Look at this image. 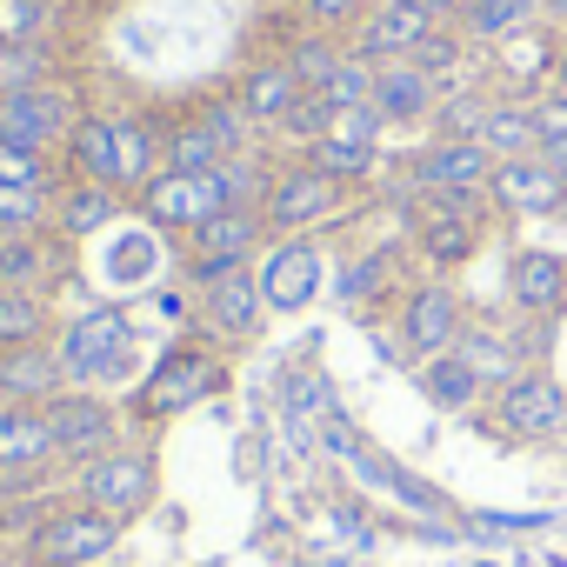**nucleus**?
<instances>
[{
    "instance_id": "nucleus-19",
    "label": "nucleus",
    "mask_w": 567,
    "mask_h": 567,
    "mask_svg": "<svg viewBox=\"0 0 567 567\" xmlns=\"http://www.w3.org/2000/svg\"><path fill=\"white\" fill-rule=\"evenodd\" d=\"M167 174V121L154 107H127L114 114V187L134 200L147 181Z\"/></svg>"
},
{
    "instance_id": "nucleus-22",
    "label": "nucleus",
    "mask_w": 567,
    "mask_h": 567,
    "mask_svg": "<svg viewBox=\"0 0 567 567\" xmlns=\"http://www.w3.org/2000/svg\"><path fill=\"white\" fill-rule=\"evenodd\" d=\"M454 354L487 381V394H501L507 381H520L534 368V334L527 328H487V321H467V334L454 341Z\"/></svg>"
},
{
    "instance_id": "nucleus-35",
    "label": "nucleus",
    "mask_w": 567,
    "mask_h": 567,
    "mask_svg": "<svg viewBox=\"0 0 567 567\" xmlns=\"http://www.w3.org/2000/svg\"><path fill=\"white\" fill-rule=\"evenodd\" d=\"M54 341V308L48 295H21V288H0V354Z\"/></svg>"
},
{
    "instance_id": "nucleus-4",
    "label": "nucleus",
    "mask_w": 567,
    "mask_h": 567,
    "mask_svg": "<svg viewBox=\"0 0 567 567\" xmlns=\"http://www.w3.org/2000/svg\"><path fill=\"white\" fill-rule=\"evenodd\" d=\"M394 354L401 361H434V354H454V341L467 334V301L454 295L447 274H414L408 295L394 301Z\"/></svg>"
},
{
    "instance_id": "nucleus-33",
    "label": "nucleus",
    "mask_w": 567,
    "mask_h": 567,
    "mask_svg": "<svg viewBox=\"0 0 567 567\" xmlns=\"http://www.w3.org/2000/svg\"><path fill=\"white\" fill-rule=\"evenodd\" d=\"M274 54L288 61V68L301 74V87L315 94V87H328V81H334V68L348 61V34H334V28H301V34L280 41Z\"/></svg>"
},
{
    "instance_id": "nucleus-3",
    "label": "nucleus",
    "mask_w": 567,
    "mask_h": 567,
    "mask_svg": "<svg viewBox=\"0 0 567 567\" xmlns=\"http://www.w3.org/2000/svg\"><path fill=\"white\" fill-rule=\"evenodd\" d=\"M134 315L127 308H87L54 334V354L68 368V388H127L141 368V341H134Z\"/></svg>"
},
{
    "instance_id": "nucleus-29",
    "label": "nucleus",
    "mask_w": 567,
    "mask_h": 567,
    "mask_svg": "<svg viewBox=\"0 0 567 567\" xmlns=\"http://www.w3.org/2000/svg\"><path fill=\"white\" fill-rule=\"evenodd\" d=\"M540 8H547V0H474V8L454 14V28H461L481 54H494V48H507L514 34L540 28Z\"/></svg>"
},
{
    "instance_id": "nucleus-24",
    "label": "nucleus",
    "mask_w": 567,
    "mask_h": 567,
    "mask_svg": "<svg viewBox=\"0 0 567 567\" xmlns=\"http://www.w3.org/2000/svg\"><path fill=\"white\" fill-rule=\"evenodd\" d=\"M441 94L447 87L434 74H421L414 61H381V74H374V114L388 127H434Z\"/></svg>"
},
{
    "instance_id": "nucleus-11",
    "label": "nucleus",
    "mask_w": 567,
    "mask_h": 567,
    "mask_svg": "<svg viewBox=\"0 0 567 567\" xmlns=\"http://www.w3.org/2000/svg\"><path fill=\"white\" fill-rule=\"evenodd\" d=\"M414 280V240L408 234H381L368 247H354L341 267H334V301L354 308V315H374V308H394Z\"/></svg>"
},
{
    "instance_id": "nucleus-32",
    "label": "nucleus",
    "mask_w": 567,
    "mask_h": 567,
    "mask_svg": "<svg viewBox=\"0 0 567 567\" xmlns=\"http://www.w3.org/2000/svg\"><path fill=\"white\" fill-rule=\"evenodd\" d=\"M61 167H68V174H81V181H101V187H114V114L87 107V114L74 121V134H68V154H61Z\"/></svg>"
},
{
    "instance_id": "nucleus-45",
    "label": "nucleus",
    "mask_w": 567,
    "mask_h": 567,
    "mask_svg": "<svg viewBox=\"0 0 567 567\" xmlns=\"http://www.w3.org/2000/svg\"><path fill=\"white\" fill-rule=\"evenodd\" d=\"M540 161L567 181V101L560 94H540Z\"/></svg>"
},
{
    "instance_id": "nucleus-23",
    "label": "nucleus",
    "mask_w": 567,
    "mask_h": 567,
    "mask_svg": "<svg viewBox=\"0 0 567 567\" xmlns=\"http://www.w3.org/2000/svg\"><path fill=\"white\" fill-rule=\"evenodd\" d=\"M234 94H240V107L254 114V127H260V134H280V121H288V114L308 101L301 74H295L288 61H280V54L247 61V68H240V81H234Z\"/></svg>"
},
{
    "instance_id": "nucleus-14",
    "label": "nucleus",
    "mask_w": 567,
    "mask_h": 567,
    "mask_svg": "<svg viewBox=\"0 0 567 567\" xmlns=\"http://www.w3.org/2000/svg\"><path fill=\"white\" fill-rule=\"evenodd\" d=\"M487 181H494V154H487L481 141H447V134H434L427 147L408 154L401 207H408L414 194H487Z\"/></svg>"
},
{
    "instance_id": "nucleus-7",
    "label": "nucleus",
    "mask_w": 567,
    "mask_h": 567,
    "mask_svg": "<svg viewBox=\"0 0 567 567\" xmlns=\"http://www.w3.org/2000/svg\"><path fill=\"white\" fill-rule=\"evenodd\" d=\"M354 187H341L334 174H321L315 161H280L267 194H260V220L274 240H288V234H315L321 220H334L348 207Z\"/></svg>"
},
{
    "instance_id": "nucleus-37",
    "label": "nucleus",
    "mask_w": 567,
    "mask_h": 567,
    "mask_svg": "<svg viewBox=\"0 0 567 567\" xmlns=\"http://www.w3.org/2000/svg\"><path fill=\"white\" fill-rule=\"evenodd\" d=\"M54 81V48L48 41H14L0 34V101L8 94H28V87H48Z\"/></svg>"
},
{
    "instance_id": "nucleus-27",
    "label": "nucleus",
    "mask_w": 567,
    "mask_h": 567,
    "mask_svg": "<svg viewBox=\"0 0 567 567\" xmlns=\"http://www.w3.org/2000/svg\"><path fill=\"white\" fill-rule=\"evenodd\" d=\"M54 461V427L48 408H21V401H0V474H34Z\"/></svg>"
},
{
    "instance_id": "nucleus-18",
    "label": "nucleus",
    "mask_w": 567,
    "mask_h": 567,
    "mask_svg": "<svg viewBox=\"0 0 567 567\" xmlns=\"http://www.w3.org/2000/svg\"><path fill=\"white\" fill-rule=\"evenodd\" d=\"M434 28H441V14L427 8V0H374V8L361 14V28L348 34V48L381 68V61H408Z\"/></svg>"
},
{
    "instance_id": "nucleus-47",
    "label": "nucleus",
    "mask_w": 567,
    "mask_h": 567,
    "mask_svg": "<svg viewBox=\"0 0 567 567\" xmlns=\"http://www.w3.org/2000/svg\"><path fill=\"white\" fill-rule=\"evenodd\" d=\"M547 94H560V101H567V41L554 48V81H547Z\"/></svg>"
},
{
    "instance_id": "nucleus-42",
    "label": "nucleus",
    "mask_w": 567,
    "mask_h": 567,
    "mask_svg": "<svg viewBox=\"0 0 567 567\" xmlns=\"http://www.w3.org/2000/svg\"><path fill=\"white\" fill-rule=\"evenodd\" d=\"M61 21V0H0V34L14 41H48Z\"/></svg>"
},
{
    "instance_id": "nucleus-34",
    "label": "nucleus",
    "mask_w": 567,
    "mask_h": 567,
    "mask_svg": "<svg viewBox=\"0 0 567 567\" xmlns=\"http://www.w3.org/2000/svg\"><path fill=\"white\" fill-rule=\"evenodd\" d=\"M194 121L220 141V154H227V161H234V154H254V141H260V127H254V114L240 107V94H234V87L200 94V101H194Z\"/></svg>"
},
{
    "instance_id": "nucleus-17",
    "label": "nucleus",
    "mask_w": 567,
    "mask_h": 567,
    "mask_svg": "<svg viewBox=\"0 0 567 567\" xmlns=\"http://www.w3.org/2000/svg\"><path fill=\"white\" fill-rule=\"evenodd\" d=\"M260 267V295H267V308L274 315H301V308H315V295H321V240L315 234H288V240H267V254L254 260Z\"/></svg>"
},
{
    "instance_id": "nucleus-16",
    "label": "nucleus",
    "mask_w": 567,
    "mask_h": 567,
    "mask_svg": "<svg viewBox=\"0 0 567 567\" xmlns=\"http://www.w3.org/2000/svg\"><path fill=\"white\" fill-rule=\"evenodd\" d=\"M501 295L520 321H560L567 315V254L560 247H514L501 267Z\"/></svg>"
},
{
    "instance_id": "nucleus-1",
    "label": "nucleus",
    "mask_w": 567,
    "mask_h": 567,
    "mask_svg": "<svg viewBox=\"0 0 567 567\" xmlns=\"http://www.w3.org/2000/svg\"><path fill=\"white\" fill-rule=\"evenodd\" d=\"M220 388H227V354L200 334H181V341L161 348L154 368H141V381L127 394V421L134 427H167V421L207 408Z\"/></svg>"
},
{
    "instance_id": "nucleus-26",
    "label": "nucleus",
    "mask_w": 567,
    "mask_h": 567,
    "mask_svg": "<svg viewBox=\"0 0 567 567\" xmlns=\"http://www.w3.org/2000/svg\"><path fill=\"white\" fill-rule=\"evenodd\" d=\"M121 207H127V194H121V187H101V181L68 174V181H61V194H54V234H61V240H87V234L114 227V220H121Z\"/></svg>"
},
{
    "instance_id": "nucleus-36",
    "label": "nucleus",
    "mask_w": 567,
    "mask_h": 567,
    "mask_svg": "<svg viewBox=\"0 0 567 567\" xmlns=\"http://www.w3.org/2000/svg\"><path fill=\"white\" fill-rule=\"evenodd\" d=\"M474 54H481V48H474V41H467V34L454 28V21H441V28H434V34H427V41H421V48H414L408 61H414L421 74H434L441 87H461V81H467V61H474Z\"/></svg>"
},
{
    "instance_id": "nucleus-10",
    "label": "nucleus",
    "mask_w": 567,
    "mask_h": 567,
    "mask_svg": "<svg viewBox=\"0 0 567 567\" xmlns=\"http://www.w3.org/2000/svg\"><path fill=\"white\" fill-rule=\"evenodd\" d=\"M121 534H127V520H114L87 501H68L61 514H48L28 534V567H101L121 547Z\"/></svg>"
},
{
    "instance_id": "nucleus-20",
    "label": "nucleus",
    "mask_w": 567,
    "mask_h": 567,
    "mask_svg": "<svg viewBox=\"0 0 567 567\" xmlns=\"http://www.w3.org/2000/svg\"><path fill=\"white\" fill-rule=\"evenodd\" d=\"M494 214H527V220H554L567 214V181L540 161V154H520V161H494Z\"/></svg>"
},
{
    "instance_id": "nucleus-9",
    "label": "nucleus",
    "mask_w": 567,
    "mask_h": 567,
    "mask_svg": "<svg viewBox=\"0 0 567 567\" xmlns=\"http://www.w3.org/2000/svg\"><path fill=\"white\" fill-rule=\"evenodd\" d=\"M487 434L514 441V447L567 434V388H560V374L527 368L520 381H507L501 394H487Z\"/></svg>"
},
{
    "instance_id": "nucleus-6",
    "label": "nucleus",
    "mask_w": 567,
    "mask_h": 567,
    "mask_svg": "<svg viewBox=\"0 0 567 567\" xmlns=\"http://www.w3.org/2000/svg\"><path fill=\"white\" fill-rule=\"evenodd\" d=\"M194 295V328H200V341H214L220 354L227 348H247V341H260V328H267V295H260V267L247 260V267H227V274H214V280H200V288H187Z\"/></svg>"
},
{
    "instance_id": "nucleus-13",
    "label": "nucleus",
    "mask_w": 567,
    "mask_h": 567,
    "mask_svg": "<svg viewBox=\"0 0 567 567\" xmlns=\"http://www.w3.org/2000/svg\"><path fill=\"white\" fill-rule=\"evenodd\" d=\"M267 240H274V234H267L260 207H227V214L200 220V227L187 234V247H181V288H200V280H214V274H227V267L260 260Z\"/></svg>"
},
{
    "instance_id": "nucleus-5",
    "label": "nucleus",
    "mask_w": 567,
    "mask_h": 567,
    "mask_svg": "<svg viewBox=\"0 0 567 567\" xmlns=\"http://www.w3.org/2000/svg\"><path fill=\"white\" fill-rule=\"evenodd\" d=\"M74 501L114 514V520H141L154 501H161V454L147 441H127L87 467H74Z\"/></svg>"
},
{
    "instance_id": "nucleus-8",
    "label": "nucleus",
    "mask_w": 567,
    "mask_h": 567,
    "mask_svg": "<svg viewBox=\"0 0 567 567\" xmlns=\"http://www.w3.org/2000/svg\"><path fill=\"white\" fill-rule=\"evenodd\" d=\"M48 427H54V461L87 467L114 447H127V414L101 394V388H68L48 401Z\"/></svg>"
},
{
    "instance_id": "nucleus-39",
    "label": "nucleus",
    "mask_w": 567,
    "mask_h": 567,
    "mask_svg": "<svg viewBox=\"0 0 567 567\" xmlns=\"http://www.w3.org/2000/svg\"><path fill=\"white\" fill-rule=\"evenodd\" d=\"M0 234H54V187H8L0 181Z\"/></svg>"
},
{
    "instance_id": "nucleus-28",
    "label": "nucleus",
    "mask_w": 567,
    "mask_h": 567,
    "mask_svg": "<svg viewBox=\"0 0 567 567\" xmlns=\"http://www.w3.org/2000/svg\"><path fill=\"white\" fill-rule=\"evenodd\" d=\"M481 147L494 161H520V154H540V101H514V94H494L487 101V121H481Z\"/></svg>"
},
{
    "instance_id": "nucleus-30",
    "label": "nucleus",
    "mask_w": 567,
    "mask_h": 567,
    "mask_svg": "<svg viewBox=\"0 0 567 567\" xmlns=\"http://www.w3.org/2000/svg\"><path fill=\"white\" fill-rule=\"evenodd\" d=\"M61 234H0V288H21V295H48L54 288V254Z\"/></svg>"
},
{
    "instance_id": "nucleus-41",
    "label": "nucleus",
    "mask_w": 567,
    "mask_h": 567,
    "mask_svg": "<svg viewBox=\"0 0 567 567\" xmlns=\"http://www.w3.org/2000/svg\"><path fill=\"white\" fill-rule=\"evenodd\" d=\"M374 74H381V68H374V61H361V54L348 48V61L334 68V81H328V87H315V94H321L334 114H348V107H374Z\"/></svg>"
},
{
    "instance_id": "nucleus-44",
    "label": "nucleus",
    "mask_w": 567,
    "mask_h": 567,
    "mask_svg": "<svg viewBox=\"0 0 567 567\" xmlns=\"http://www.w3.org/2000/svg\"><path fill=\"white\" fill-rule=\"evenodd\" d=\"M368 8H374V0H295V14L308 28H334V34H354Z\"/></svg>"
},
{
    "instance_id": "nucleus-31",
    "label": "nucleus",
    "mask_w": 567,
    "mask_h": 567,
    "mask_svg": "<svg viewBox=\"0 0 567 567\" xmlns=\"http://www.w3.org/2000/svg\"><path fill=\"white\" fill-rule=\"evenodd\" d=\"M414 381H421V394H427L441 414H474V408H487V381H481L461 354H434V361H421Z\"/></svg>"
},
{
    "instance_id": "nucleus-25",
    "label": "nucleus",
    "mask_w": 567,
    "mask_h": 567,
    "mask_svg": "<svg viewBox=\"0 0 567 567\" xmlns=\"http://www.w3.org/2000/svg\"><path fill=\"white\" fill-rule=\"evenodd\" d=\"M54 394H68V368H61L54 341H34V348H14V354H0V401L48 408Z\"/></svg>"
},
{
    "instance_id": "nucleus-21",
    "label": "nucleus",
    "mask_w": 567,
    "mask_h": 567,
    "mask_svg": "<svg viewBox=\"0 0 567 567\" xmlns=\"http://www.w3.org/2000/svg\"><path fill=\"white\" fill-rule=\"evenodd\" d=\"M134 207H141V220L147 227H167V234H194L200 220H214L220 207H214V194H207V174H161V181H147L141 194H134Z\"/></svg>"
},
{
    "instance_id": "nucleus-38",
    "label": "nucleus",
    "mask_w": 567,
    "mask_h": 567,
    "mask_svg": "<svg viewBox=\"0 0 567 567\" xmlns=\"http://www.w3.org/2000/svg\"><path fill=\"white\" fill-rule=\"evenodd\" d=\"M227 154H220V141L194 121V107H181L174 121H167V167L174 174H214Z\"/></svg>"
},
{
    "instance_id": "nucleus-12",
    "label": "nucleus",
    "mask_w": 567,
    "mask_h": 567,
    "mask_svg": "<svg viewBox=\"0 0 567 567\" xmlns=\"http://www.w3.org/2000/svg\"><path fill=\"white\" fill-rule=\"evenodd\" d=\"M81 94L48 81V87H28V94H8L0 101V147H21V154H48L61 161L68 154V134L81 121Z\"/></svg>"
},
{
    "instance_id": "nucleus-40",
    "label": "nucleus",
    "mask_w": 567,
    "mask_h": 567,
    "mask_svg": "<svg viewBox=\"0 0 567 567\" xmlns=\"http://www.w3.org/2000/svg\"><path fill=\"white\" fill-rule=\"evenodd\" d=\"M487 87H447L441 94V114H434V134H447V141H481V121H487Z\"/></svg>"
},
{
    "instance_id": "nucleus-43",
    "label": "nucleus",
    "mask_w": 567,
    "mask_h": 567,
    "mask_svg": "<svg viewBox=\"0 0 567 567\" xmlns=\"http://www.w3.org/2000/svg\"><path fill=\"white\" fill-rule=\"evenodd\" d=\"M0 181H8V187H54V194H61L68 167H61V161H48V154H21V147H0Z\"/></svg>"
},
{
    "instance_id": "nucleus-2",
    "label": "nucleus",
    "mask_w": 567,
    "mask_h": 567,
    "mask_svg": "<svg viewBox=\"0 0 567 567\" xmlns=\"http://www.w3.org/2000/svg\"><path fill=\"white\" fill-rule=\"evenodd\" d=\"M401 227L427 274H454L481 254V240L494 227V194H414L401 207Z\"/></svg>"
},
{
    "instance_id": "nucleus-46",
    "label": "nucleus",
    "mask_w": 567,
    "mask_h": 567,
    "mask_svg": "<svg viewBox=\"0 0 567 567\" xmlns=\"http://www.w3.org/2000/svg\"><path fill=\"white\" fill-rule=\"evenodd\" d=\"M540 21H547V34H554V41H567V0H547Z\"/></svg>"
},
{
    "instance_id": "nucleus-15",
    "label": "nucleus",
    "mask_w": 567,
    "mask_h": 567,
    "mask_svg": "<svg viewBox=\"0 0 567 567\" xmlns=\"http://www.w3.org/2000/svg\"><path fill=\"white\" fill-rule=\"evenodd\" d=\"M321 434H328V447L348 461V474H361V481H368V487H381L388 501H401V507H414V514H454V501H447L434 481H421V474H408L401 461H388L381 447H368L354 427H341V414H334Z\"/></svg>"
}]
</instances>
